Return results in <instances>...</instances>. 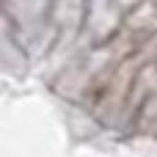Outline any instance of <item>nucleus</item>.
<instances>
[]
</instances>
